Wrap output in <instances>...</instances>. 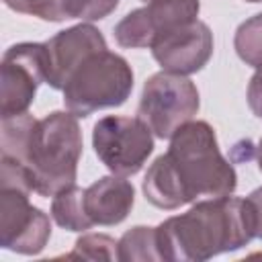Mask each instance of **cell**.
<instances>
[{
  "label": "cell",
  "mask_w": 262,
  "mask_h": 262,
  "mask_svg": "<svg viewBox=\"0 0 262 262\" xmlns=\"http://www.w3.org/2000/svg\"><path fill=\"white\" fill-rule=\"evenodd\" d=\"M51 217L59 227L68 231H86L94 225L84 207V188L76 184L53 194Z\"/></svg>",
  "instance_id": "cell-13"
},
{
  "label": "cell",
  "mask_w": 262,
  "mask_h": 262,
  "mask_svg": "<svg viewBox=\"0 0 262 262\" xmlns=\"http://www.w3.org/2000/svg\"><path fill=\"white\" fill-rule=\"evenodd\" d=\"M92 147L113 174L133 176L154 151V133L139 117L106 115L94 123Z\"/></svg>",
  "instance_id": "cell-6"
},
{
  "label": "cell",
  "mask_w": 262,
  "mask_h": 262,
  "mask_svg": "<svg viewBox=\"0 0 262 262\" xmlns=\"http://www.w3.org/2000/svg\"><path fill=\"white\" fill-rule=\"evenodd\" d=\"M199 10V0H149L115 25V41L125 49L151 47L158 37L196 20Z\"/></svg>",
  "instance_id": "cell-8"
},
{
  "label": "cell",
  "mask_w": 262,
  "mask_h": 262,
  "mask_svg": "<svg viewBox=\"0 0 262 262\" xmlns=\"http://www.w3.org/2000/svg\"><path fill=\"white\" fill-rule=\"evenodd\" d=\"M4 4L20 14H31L47 23H61V0H4Z\"/></svg>",
  "instance_id": "cell-18"
},
{
  "label": "cell",
  "mask_w": 262,
  "mask_h": 262,
  "mask_svg": "<svg viewBox=\"0 0 262 262\" xmlns=\"http://www.w3.org/2000/svg\"><path fill=\"white\" fill-rule=\"evenodd\" d=\"M235 186V168L223 158L215 129L207 121H188L147 168L141 190L154 207L174 211L199 199L227 196Z\"/></svg>",
  "instance_id": "cell-1"
},
{
  "label": "cell",
  "mask_w": 262,
  "mask_h": 262,
  "mask_svg": "<svg viewBox=\"0 0 262 262\" xmlns=\"http://www.w3.org/2000/svg\"><path fill=\"white\" fill-rule=\"evenodd\" d=\"M27 190L0 188V246L4 250L35 256L51 237L49 215L29 203Z\"/></svg>",
  "instance_id": "cell-9"
},
{
  "label": "cell",
  "mask_w": 262,
  "mask_h": 262,
  "mask_svg": "<svg viewBox=\"0 0 262 262\" xmlns=\"http://www.w3.org/2000/svg\"><path fill=\"white\" fill-rule=\"evenodd\" d=\"M233 49L246 66H262V12L246 18L237 27L233 35Z\"/></svg>",
  "instance_id": "cell-15"
},
{
  "label": "cell",
  "mask_w": 262,
  "mask_h": 262,
  "mask_svg": "<svg viewBox=\"0 0 262 262\" xmlns=\"http://www.w3.org/2000/svg\"><path fill=\"white\" fill-rule=\"evenodd\" d=\"M121 262H158L162 260L158 229L147 225H135L125 231L117 244Z\"/></svg>",
  "instance_id": "cell-14"
},
{
  "label": "cell",
  "mask_w": 262,
  "mask_h": 262,
  "mask_svg": "<svg viewBox=\"0 0 262 262\" xmlns=\"http://www.w3.org/2000/svg\"><path fill=\"white\" fill-rule=\"evenodd\" d=\"M246 2H262V0H246Z\"/></svg>",
  "instance_id": "cell-22"
},
{
  "label": "cell",
  "mask_w": 262,
  "mask_h": 262,
  "mask_svg": "<svg viewBox=\"0 0 262 262\" xmlns=\"http://www.w3.org/2000/svg\"><path fill=\"white\" fill-rule=\"evenodd\" d=\"M156 229L162 260L170 262H205L217 254L235 252L256 237L248 201L231 194L199 201Z\"/></svg>",
  "instance_id": "cell-3"
},
{
  "label": "cell",
  "mask_w": 262,
  "mask_h": 262,
  "mask_svg": "<svg viewBox=\"0 0 262 262\" xmlns=\"http://www.w3.org/2000/svg\"><path fill=\"white\" fill-rule=\"evenodd\" d=\"M119 6V0H61L63 18L80 20H100L108 16Z\"/></svg>",
  "instance_id": "cell-17"
},
{
  "label": "cell",
  "mask_w": 262,
  "mask_h": 262,
  "mask_svg": "<svg viewBox=\"0 0 262 262\" xmlns=\"http://www.w3.org/2000/svg\"><path fill=\"white\" fill-rule=\"evenodd\" d=\"M199 106L201 98L194 82L162 70L145 80L137 117L149 127L154 137L170 139L176 129L192 121Z\"/></svg>",
  "instance_id": "cell-5"
},
{
  "label": "cell",
  "mask_w": 262,
  "mask_h": 262,
  "mask_svg": "<svg viewBox=\"0 0 262 262\" xmlns=\"http://www.w3.org/2000/svg\"><path fill=\"white\" fill-rule=\"evenodd\" d=\"M117 244L106 233H84L76 239L74 250L68 258H84V260H119Z\"/></svg>",
  "instance_id": "cell-16"
},
{
  "label": "cell",
  "mask_w": 262,
  "mask_h": 262,
  "mask_svg": "<svg viewBox=\"0 0 262 262\" xmlns=\"http://www.w3.org/2000/svg\"><path fill=\"white\" fill-rule=\"evenodd\" d=\"M43 82H47L45 43H16L8 47L0 66L2 119L27 113Z\"/></svg>",
  "instance_id": "cell-7"
},
{
  "label": "cell",
  "mask_w": 262,
  "mask_h": 262,
  "mask_svg": "<svg viewBox=\"0 0 262 262\" xmlns=\"http://www.w3.org/2000/svg\"><path fill=\"white\" fill-rule=\"evenodd\" d=\"M2 156L16 160L29 176L33 192L53 196L76 184L82 156V129L70 111H53L43 119L29 113L2 119Z\"/></svg>",
  "instance_id": "cell-2"
},
{
  "label": "cell",
  "mask_w": 262,
  "mask_h": 262,
  "mask_svg": "<svg viewBox=\"0 0 262 262\" xmlns=\"http://www.w3.org/2000/svg\"><path fill=\"white\" fill-rule=\"evenodd\" d=\"M133 90L129 61L108 49L88 55L63 86V104L76 117H90L100 108L127 102Z\"/></svg>",
  "instance_id": "cell-4"
},
{
  "label": "cell",
  "mask_w": 262,
  "mask_h": 262,
  "mask_svg": "<svg viewBox=\"0 0 262 262\" xmlns=\"http://www.w3.org/2000/svg\"><path fill=\"white\" fill-rule=\"evenodd\" d=\"M149 49L164 72L190 76L209 63L213 55V33L207 23L196 18L158 37Z\"/></svg>",
  "instance_id": "cell-10"
},
{
  "label": "cell",
  "mask_w": 262,
  "mask_h": 262,
  "mask_svg": "<svg viewBox=\"0 0 262 262\" xmlns=\"http://www.w3.org/2000/svg\"><path fill=\"white\" fill-rule=\"evenodd\" d=\"M135 203V188L119 174L102 176L84 188V207L94 225H119Z\"/></svg>",
  "instance_id": "cell-12"
},
{
  "label": "cell",
  "mask_w": 262,
  "mask_h": 262,
  "mask_svg": "<svg viewBox=\"0 0 262 262\" xmlns=\"http://www.w3.org/2000/svg\"><path fill=\"white\" fill-rule=\"evenodd\" d=\"M141 2H149V0H141Z\"/></svg>",
  "instance_id": "cell-23"
},
{
  "label": "cell",
  "mask_w": 262,
  "mask_h": 262,
  "mask_svg": "<svg viewBox=\"0 0 262 262\" xmlns=\"http://www.w3.org/2000/svg\"><path fill=\"white\" fill-rule=\"evenodd\" d=\"M248 106L258 119H262V66H258L254 76L250 78V84H248Z\"/></svg>",
  "instance_id": "cell-19"
},
{
  "label": "cell",
  "mask_w": 262,
  "mask_h": 262,
  "mask_svg": "<svg viewBox=\"0 0 262 262\" xmlns=\"http://www.w3.org/2000/svg\"><path fill=\"white\" fill-rule=\"evenodd\" d=\"M47 49V82L53 90H63L74 70L92 53L106 49L102 33L90 25L80 23L66 31L55 33L45 41Z\"/></svg>",
  "instance_id": "cell-11"
},
{
  "label": "cell",
  "mask_w": 262,
  "mask_h": 262,
  "mask_svg": "<svg viewBox=\"0 0 262 262\" xmlns=\"http://www.w3.org/2000/svg\"><path fill=\"white\" fill-rule=\"evenodd\" d=\"M250 209H252V217H254V233L258 239H262V186L254 188L248 196H246Z\"/></svg>",
  "instance_id": "cell-20"
},
{
  "label": "cell",
  "mask_w": 262,
  "mask_h": 262,
  "mask_svg": "<svg viewBox=\"0 0 262 262\" xmlns=\"http://www.w3.org/2000/svg\"><path fill=\"white\" fill-rule=\"evenodd\" d=\"M256 160H258V170L262 172V137H260L258 147H256Z\"/></svg>",
  "instance_id": "cell-21"
}]
</instances>
